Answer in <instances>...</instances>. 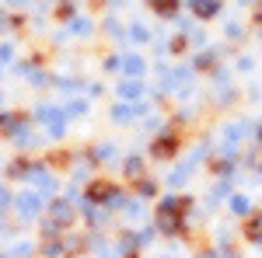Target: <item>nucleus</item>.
I'll return each instance as SVG.
<instances>
[{"instance_id": "1", "label": "nucleus", "mask_w": 262, "mask_h": 258, "mask_svg": "<svg viewBox=\"0 0 262 258\" xmlns=\"http://www.w3.org/2000/svg\"><path fill=\"white\" fill-rule=\"evenodd\" d=\"M179 147H175V136H164V139H158V147H154V154L158 157H171Z\"/></svg>"}, {"instance_id": "2", "label": "nucleus", "mask_w": 262, "mask_h": 258, "mask_svg": "<svg viewBox=\"0 0 262 258\" xmlns=\"http://www.w3.org/2000/svg\"><path fill=\"white\" fill-rule=\"evenodd\" d=\"M35 209H42V199H35V196H25V199H21V213H25V217H32Z\"/></svg>"}, {"instance_id": "3", "label": "nucleus", "mask_w": 262, "mask_h": 258, "mask_svg": "<svg viewBox=\"0 0 262 258\" xmlns=\"http://www.w3.org/2000/svg\"><path fill=\"white\" fill-rule=\"evenodd\" d=\"M192 7H196V14H206V18H210V14L217 11V0H196Z\"/></svg>"}, {"instance_id": "4", "label": "nucleus", "mask_w": 262, "mask_h": 258, "mask_svg": "<svg viewBox=\"0 0 262 258\" xmlns=\"http://www.w3.org/2000/svg\"><path fill=\"white\" fill-rule=\"evenodd\" d=\"M248 238L252 241L262 238V217H252V223H248Z\"/></svg>"}, {"instance_id": "5", "label": "nucleus", "mask_w": 262, "mask_h": 258, "mask_svg": "<svg viewBox=\"0 0 262 258\" xmlns=\"http://www.w3.org/2000/svg\"><path fill=\"white\" fill-rule=\"evenodd\" d=\"M119 95H126V98H137V95H140V84H133V80H129V84H122Z\"/></svg>"}, {"instance_id": "6", "label": "nucleus", "mask_w": 262, "mask_h": 258, "mask_svg": "<svg viewBox=\"0 0 262 258\" xmlns=\"http://www.w3.org/2000/svg\"><path fill=\"white\" fill-rule=\"evenodd\" d=\"M126 70H129V74H140V70H143V60L129 56V60H126Z\"/></svg>"}, {"instance_id": "7", "label": "nucleus", "mask_w": 262, "mask_h": 258, "mask_svg": "<svg viewBox=\"0 0 262 258\" xmlns=\"http://www.w3.org/2000/svg\"><path fill=\"white\" fill-rule=\"evenodd\" d=\"M154 4H158L161 14H171V11H175V0H154Z\"/></svg>"}, {"instance_id": "8", "label": "nucleus", "mask_w": 262, "mask_h": 258, "mask_svg": "<svg viewBox=\"0 0 262 258\" xmlns=\"http://www.w3.org/2000/svg\"><path fill=\"white\" fill-rule=\"evenodd\" d=\"M231 209H238V213H245V209H248V199H231Z\"/></svg>"}, {"instance_id": "9", "label": "nucleus", "mask_w": 262, "mask_h": 258, "mask_svg": "<svg viewBox=\"0 0 262 258\" xmlns=\"http://www.w3.org/2000/svg\"><path fill=\"white\" fill-rule=\"evenodd\" d=\"M53 213H56L60 220H70V206H63V202H60V206H53Z\"/></svg>"}]
</instances>
